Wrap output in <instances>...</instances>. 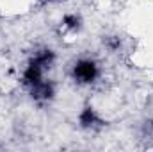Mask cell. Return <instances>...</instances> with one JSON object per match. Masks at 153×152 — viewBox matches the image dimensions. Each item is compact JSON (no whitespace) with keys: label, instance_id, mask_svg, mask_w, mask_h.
<instances>
[{"label":"cell","instance_id":"3957f363","mask_svg":"<svg viewBox=\"0 0 153 152\" xmlns=\"http://www.w3.org/2000/svg\"><path fill=\"white\" fill-rule=\"evenodd\" d=\"M34 93H36V97H43V99H48V97H52V86L38 82V84H36V90H34Z\"/></svg>","mask_w":153,"mask_h":152},{"label":"cell","instance_id":"5b68a950","mask_svg":"<svg viewBox=\"0 0 153 152\" xmlns=\"http://www.w3.org/2000/svg\"><path fill=\"white\" fill-rule=\"evenodd\" d=\"M94 120H96V116H94V113H93V109H85L84 113L80 114L82 125H91V123H94Z\"/></svg>","mask_w":153,"mask_h":152},{"label":"cell","instance_id":"7a4b0ae2","mask_svg":"<svg viewBox=\"0 0 153 152\" xmlns=\"http://www.w3.org/2000/svg\"><path fill=\"white\" fill-rule=\"evenodd\" d=\"M25 79H27L29 82L38 84L39 79H41V66H39V65H36V63H32V65L27 68V72H25Z\"/></svg>","mask_w":153,"mask_h":152},{"label":"cell","instance_id":"6da1fadb","mask_svg":"<svg viewBox=\"0 0 153 152\" xmlns=\"http://www.w3.org/2000/svg\"><path fill=\"white\" fill-rule=\"evenodd\" d=\"M75 75L78 77L80 81H84V82H91V81L96 77V66H94L93 63H89V61H82V63L76 65Z\"/></svg>","mask_w":153,"mask_h":152},{"label":"cell","instance_id":"277c9868","mask_svg":"<svg viewBox=\"0 0 153 152\" xmlns=\"http://www.w3.org/2000/svg\"><path fill=\"white\" fill-rule=\"evenodd\" d=\"M52 59H53V54H52V52H43L41 56H38V57L34 59V63L39 65V66H45V65H50Z\"/></svg>","mask_w":153,"mask_h":152},{"label":"cell","instance_id":"8992f818","mask_svg":"<svg viewBox=\"0 0 153 152\" xmlns=\"http://www.w3.org/2000/svg\"><path fill=\"white\" fill-rule=\"evenodd\" d=\"M64 22H66V25H68V27H71V29H75L76 25H78V20H76L75 16H66V18H64Z\"/></svg>","mask_w":153,"mask_h":152}]
</instances>
